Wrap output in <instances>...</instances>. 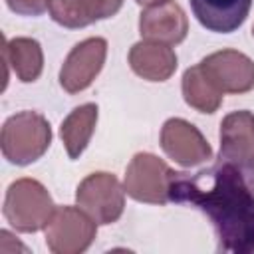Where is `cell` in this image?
<instances>
[{"mask_svg":"<svg viewBox=\"0 0 254 254\" xmlns=\"http://www.w3.org/2000/svg\"><path fill=\"white\" fill-rule=\"evenodd\" d=\"M169 200L206 214L218 250L254 254V165L218 157L214 165L194 175L173 173Z\"/></svg>","mask_w":254,"mask_h":254,"instance_id":"obj_1","label":"cell"},{"mask_svg":"<svg viewBox=\"0 0 254 254\" xmlns=\"http://www.w3.org/2000/svg\"><path fill=\"white\" fill-rule=\"evenodd\" d=\"M52 143V129L44 115L20 111L6 119L0 135L2 155L12 165H30L38 161Z\"/></svg>","mask_w":254,"mask_h":254,"instance_id":"obj_2","label":"cell"},{"mask_svg":"<svg viewBox=\"0 0 254 254\" xmlns=\"http://www.w3.org/2000/svg\"><path fill=\"white\" fill-rule=\"evenodd\" d=\"M56 204L48 189L36 179L14 181L4 196V218L18 232H38L46 228Z\"/></svg>","mask_w":254,"mask_h":254,"instance_id":"obj_3","label":"cell"},{"mask_svg":"<svg viewBox=\"0 0 254 254\" xmlns=\"http://www.w3.org/2000/svg\"><path fill=\"white\" fill-rule=\"evenodd\" d=\"M44 230L54 254H79L93 242L97 222L79 206H56Z\"/></svg>","mask_w":254,"mask_h":254,"instance_id":"obj_4","label":"cell"},{"mask_svg":"<svg viewBox=\"0 0 254 254\" xmlns=\"http://www.w3.org/2000/svg\"><path fill=\"white\" fill-rule=\"evenodd\" d=\"M173 169L151 153H137L125 171V192L137 202L167 204Z\"/></svg>","mask_w":254,"mask_h":254,"instance_id":"obj_5","label":"cell"},{"mask_svg":"<svg viewBox=\"0 0 254 254\" xmlns=\"http://www.w3.org/2000/svg\"><path fill=\"white\" fill-rule=\"evenodd\" d=\"M75 200L97 224H111L123 214L125 187L111 173H91L77 185Z\"/></svg>","mask_w":254,"mask_h":254,"instance_id":"obj_6","label":"cell"},{"mask_svg":"<svg viewBox=\"0 0 254 254\" xmlns=\"http://www.w3.org/2000/svg\"><path fill=\"white\" fill-rule=\"evenodd\" d=\"M107 56L103 38H87L71 48L60 69V85L67 93H79L93 83Z\"/></svg>","mask_w":254,"mask_h":254,"instance_id":"obj_7","label":"cell"},{"mask_svg":"<svg viewBox=\"0 0 254 254\" xmlns=\"http://www.w3.org/2000/svg\"><path fill=\"white\" fill-rule=\"evenodd\" d=\"M161 147L181 167H196L212 157V149L202 133L181 117L165 121L161 129Z\"/></svg>","mask_w":254,"mask_h":254,"instance_id":"obj_8","label":"cell"},{"mask_svg":"<svg viewBox=\"0 0 254 254\" xmlns=\"http://www.w3.org/2000/svg\"><path fill=\"white\" fill-rule=\"evenodd\" d=\"M200 67L222 93H246L254 87V62L242 52H214L200 62Z\"/></svg>","mask_w":254,"mask_h":254,"instance_id":"obj_9","label":"cell"},{"mask_svg":"<svg viewBox=\"0 0 254 254\" xmlns=\"http://www.w3.org/2000/svg\"><path fill=\"white\" fill-rule=\"evenodd\" d=\"M187 32L189 20L175 0H165L161 4L147 6L141 12L139 34L149 42L175 46L187 38Z\"/></svg>","mask_w":254,"mask_h":254,"instance_id":"obj_10","label":"cell"},{"mask_svg":"<svg viewBox=\"0 0 254 254\" xmlns=\"http://www.w3.org/2000/svg\"><path fill=\"white\" fill-rule=\"evenodd\" d=\"M218 157L240 165H254V115L250 111H234L222 119Z\"/></svg>","mask_w":254,"mask_h":254,"instance_id":"obj_11","label":"cell"},{"mask_svg":"<svg viewBox=\"0 0 254 254\" xmlns=\"http://www.w3.org/2000/svg\"><path fill=\"white\" fill-rule=\"evenodd\" d=\"M121 6L123 0H48L52 20L64 28H85L115 16Z\"/></svg>","mask_w":254,"mask_h":254,"instance_id":"obj_12","label":"cell"},{"mask_svg":"<svg viewBox=\"0 0 254 254\" xmlns=\"http://www.w3.org/2000/svg\"><path fill=\"white\" fill-rule=\"evenodd\" d=\"M250 8L252 0H190V10L198 24L216 34H230L238 30Z\"/></svg>","mask_w":254,"mask_h":254,"instance_id":"obj_13","label":"cell"},{"mask_svg":"<svg viewBox=\"0 0 254 254\" xmlns=\"http://www.w3.org/2000/svg\"><path fill=\"white\" fill-rule=\"evenodd\" d=\"M129 65L147 81H165L177 69V54L167 44L143 40L129 50Z\"/></svg>","mask_w":254,"mask_h":254,"instance_id":"obj_14","label":"cell"},{"mask_svg":"<svg viewBox=\"0 0 254 254\" xmlns=\"http://www.w3.org/2000/svg\"><path fill=\"white\" fill-rule=\"evenodd\" d=\"M95 123H97V105L95 103H83V105L75 107L62 121L60 135H62V141H64V147H65L69 159H77L85 151V147L93 135Z\"/></svg>","mask_w":254,"mask_h":254,"instance_id":"obj_15","label":"cell"},{"mask_svg":"<svg viewBox=\"0 0 254 254\" xmlns=\"http://www.w3.org/2000/svg\"><path fill=\"white\" fill-rule=\"evenodd\" d=\"M4 62L12 65L20 81H36L44 67V54L34 38H12L4 42Z\"/></svg>","mask_w":254,"mask_h":254,"instance_id":"obj_16","label":"cell"},{"mask_svg":"<svg viewBox=\"0 0 254 254\" xmlns=\"http://www.w3.org/2000/svg\"><path fill=\"white\" fill-rule=\"evenodd\" d=\"M222 91L212 83L200 64L189 67L183 75V97L187 105L200 113H214L222 103Z\"/></svg>","mask_w":254,"mask_h":254,"instance_id":"obj_17","label":"cell"},{"mask_svg":"<svg viewBox=\"0 0 254 254\" xmlns=\"http://www.w3.org/2000/svg\"><path fill=\"white\" fill-rule=\"evenodd\" d=\"M6 4L20 16H42L48 10V0H6Z\"/></svg>","mask_w":254,"mask_h":254,"instance_id":"obj_18","label":"cell"},{"mask_svg":"<svg viewBox=\"0 0 254 254\" xmlns=\"http://www.w3.org/2000/svg\"><path fill=\"white\" fill-rule=\"evenodd\" d=\"M137 4H141V6H153V4H161V2H165V0H135Z\"/></svg>","mask_w":254,"mask_h":254,"instance_id":"obj_19","label":"cell"},{"mask_svg":"<svg viewBox=\"0 0 254 254\" xmlns=\"http://www.w3.org/2000/svg\"><path fill=\"white\" fill-rule=\"evenodd\" d=\"M252 36H254V28H252Z\"/></svg>","mask_w":254,"mask_h":254,"instance_id":"obj_20","label":"cell"}]
</instances>
